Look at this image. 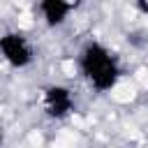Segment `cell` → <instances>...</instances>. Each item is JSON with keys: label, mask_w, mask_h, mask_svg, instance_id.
Here are the masks:
<instances>
[{"label": "cell", "mask_w": 148, "mask_h": 148, "mask_svg": "<svg viewBox=\"0 0 148 148\" xmlns=\"http://www.w3.org/2000/svg\"><path fill=\"white\" fill-rule=\"evenodd\" d=\"M76 67H79L81 79L95 92H111L123 76L118 56L97 39H90L81 46L76 56Z\"/></svg>", "instance_id": "obj_1"}, {"label": "cell", "mask_w": 148, "mask_h": 148, "mask_svg": "<svg viewBox=\"0 0 148 148\" xmlns=\"http://www.w3.org/2000/svg\"><path fill=\"white\" fill-rule=\"evenodd\" d=\"M0 58L14 69H25L35 62V46L21 30H7L0 35Z\"/></svg>", "instance_id": "obj_2"}, {"label": "cell", "mask_w": 148, "mask_h": 148, "mask_svg": "<svg viewBox=\"0 0 148 148\" xmlns=\"http://www.w3.org/2000/svg\"><path fill=\"white\" fill-rule=\"evenodd\" d=\"M74 92L65 83H51L42 90V111L51 120H65L74 113Z\"/></svg>", "instance_id": "obj_3"}, {"label": "cell", "mask_w": 148, "mask_h": 148, "mask_svg": "<svg viewBox=\"0 0 148 148\" xmlns=\"http://www.w3.org/2000/svg\"><path fill=\"white\" fill-rule=\"evenodd\" d=\"M76 7V0H39V16L42 23L51 30L65 25Z\"/></svg>", "instance_id": "obj_4"}, {"label": "cell", "mask_w": 148, "mask_h": 148, "mask_svg": "<svg viewBox=\"0 0 148 148\" xmlns=\"http://www.w3.org/2000/svg\"><path fill=\"white\" fill-rule=\"evenodd\" d=\"M136 5H139V9H141L143 14H148V2H146V0H136Z\"/></svg>", "instance_id": "obj_5"}, {"label": "cell", "mask_w": 148, "mask_h": 148, "mask_svg": "<svg viewBox=\"0 0 148 148\" xmlns=\"http://www.w3.org/2000/svg\"><path fill=\"white\" fill-rule=\"evenodd\" d=\"M5 143V132H2V127H0V146Z\"/></svg>", "instance_id": "obj_6"}]
</instances>
